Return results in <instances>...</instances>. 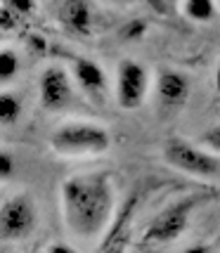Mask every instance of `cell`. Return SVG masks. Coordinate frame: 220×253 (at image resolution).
<instances>
[{"label": "cell", "instance_id": "cell-1", "mask_svg": "<svg viewBox=\"0 0 220 253\" xmlns=\"http://www.w3.org/2000/svg\"><path fill=\"white\" fill-rule=\"evenodd\" d=\"M116 209L111 173H78L62 182V213L66 230L78 239H95L107 230Z\"/></svg>", "mask_w": 220, "mask_h": 253}, {"label": "cell", "instance_id": "cell-2", "mask_svg": "<svg viewBox=\"0 0 220 253\" xmlns=\"http://www.w3.org/2000/svg\"><path fill=\"white\" fill-rule=\"evenodd\" d=\"M111 144V135L99 123L74 121L59 126L50 135V147L62 156H97L104 154Z\"/></svg>", "mask_w": 220, "mask_h": 253}, {"label": "cell", "instance_id": "cell-3", "mask_svg": "<svg viewBox=\"0 0 220 253\" xmlns=\"http://www.w3.org/2000/svg\"><path fill=\"white\" fill-rule=\"evenodd\" d=\"M204 201V194H189L168 204L154 220L147 225L142 234V246H164L180 239L189 225V218L199 204Z\"/></svg>", "mask_w": 220, "mask_h": 253}, {"label": "cell", "instance_id": "cell-4", "mask_svg": "<svg viewBox=\"0 0 220 253\" xmlns=\"http://www.w3.org/2000/svg\"><path fill=\"white\" fill-rule=\"evenodd\" d=\"M164 161L177 170L197 177H216L220 175V159L206 149L204 144H192L185 137H168L164 144Z\"/></svg>", "mask_w": 220, "mask_h": 253}, {"label": "cell", "instance_id": "cell-5", "mask_svg": "<svg viewBox=\"0 0 220 253\" xmlns=\"http://www.w3.org/2000/svg\"><path fill=\"white\" fill-rule=\"evenodd\" d=\"M36 225H38V209L26 192L2 201L0 206V239L2 242L26 239L36 230Z\"/></svg>", "mask_w": 220, "mask_h": 253}, {"label": "cell", "instance_id": "cell-6", "mask_svg": "<svg viewBox=\"0 0 220 253\" xmlns=\"http://www.w3.org/2000/svg\"><path fill=\"white\" fill-rule=\"evenodd\" d=\"M149 92V74L140 62L123 59L116 69V102L126 111L140 109Z\"/></svg>", "mask_w": 220, "mask_h": 253}, {"label": "cell", "instance_id": "cell-7", "mask_svg": "<svg viewBox=\"0 0 220 253\" xmlns=\"http://www.w3.org/2000/svg\"><path fill=\"white\" fill-rule=\"evenodd\" d=\"M38 99L45 111H62L74 99V81L64 66H47L38 78Z\"/></svg>", "mask_w": 220, "mask_h": 253}, {"label": "cell", "instance_id": "cell-8", "mask_svg": "<svg viewBox=\"0 0 220 253\" xmlns=\"http://www.w3.org/2000/svg\"><path fill=\"white\" fill-rule=\"evenodd\" d=\"M192 92V81L177 69H159L156 74V104L164 114H176L187 104Z\"/></svg>", "mask_w": 220, "mask_h": 253}, {"label": "cell", "instance_id": "cell-9", "mask_svg": "<svg viewBox=\"0 0 220 253\" xmlns=\"http://www.w3.org/2000/svg\"><path fill=\"white\" fill-rule=\"evenodd\" d=\"M74 81H76V85L92 102H102V99L107 97V90H109L107 74H104V69L95 59L78 57L76 62H74Z\"/></svg>", "mask_w": 220, "mask_h": 253}, {"label": "cell", "instance_id": "cell-10", "mask_svg": "<svg viewBox=\"0 0 220 253\" xmlns=\"http://www.w3.org/2000/svg\"><path fill=\"white\" fill-rule=\"evenodd\" d=\"M57 19L66 31L76 33V36H88L95 22L92 2L90 0H59Z\"/></svg>", "mask_w": 220, "mask_h": 253}, {"label": "cell", "instance_id": "cell-11", "mask_svg": "<svg viewBox=\"0 0 220 253\" xmlns=\"http://www.w3.org/2000/svg\"><path fill=\"white\" fill-rule=\"evenodd\" d=\"M182 12H185V17L192 19V22H211L213 17H216V0H185L182 2Z\"/></svg>", "mask_w": 220, "mask_h": 253}, {"label": "cell", "instance_id": "cell-12", "mask_svg": "<svg viewBox=\"0 0 220 253\" xmlns=\"http://www.w3.org/2000/svg\"><path fill=\"white\" fill-rule=\"evenodd\" d=\"M22 116V97L14 95L10 90H5L0 95V119H2V126H14Z\"/></svg>", "mask_w": 220, "mask_h": 253}, {"label": "cell", "instance_id": "cell-13", "mask_svg": "<svg viewBox=\"0 0 220 253\" xmlns=\"http://www.w3.org/2000/svg\"><path fill=\"white\" fill-rule=\"evenodd\" d=\"M17 74H19V55L12 47H2L0 50V83L2 85L12 83Z\"/></svg>", "mask_w": 220, "mask_h": 253}, {"label": "cell", "instance_id": "cell-14", "mask_svg": "<svg viewBox=\"0 0 220 253\" xmlns=\"http://www.w3.org/2000/svg\"><path fill=\"white\" fill-rule=\"evenodd\" d=\"M199 144H204L206 149H211L213 154L220 156V123L211 126L209 130H204L199 135Z\"/></svg>", "mask_w": 220, "mask_h": 253}, {"label": "cell", "instance_id": "cell-15", "mask_svg": "<svg viewBox=\"0 0 220 253\" xmlns=\"http://www.w3.org/2000/svg\"><path fill=\"white\" fill-rule=\"evenodd\" d=\"M14 156L7 152V149H2L0 152V177L7 182V180H12V175H14Z\"/></svg>", "mask_w": 220, "mask_h": 253}, {"label": "cell", "instance_id": "cell-16", "mask_svg": "<svg viewBox=\"0 0 220 253\" xmlns=\"http://www.w3.org/2000/svg\"><path fill=\"white\" fill-rule=\"evenodd\" d=\"M5 5L10 7L17 17H26L36 10V0H5Z\"/></svg>", "mask_w": 220, "mask_h": 253}, {"label": "cell", "instance_id": "cell-17", "mask_svg": "<svg viewBox=\"0 0 220 253\" xmlns=\"http://www.w3.org/2000/svg\"><path fill=\"white\" fill-rule=\"evenodd\" d=\"M147 31V26H144V22H140V19H135V22H131V24H126L123 26V31H121V36L126 38V41H135V38H140L142 33Z\"/></svg>", "mask_w": 220, "mask_h": 253}, {"label": "cell", "instance_id": "cell-18", "mask_svg": "<svg viewBox=\"0 0 220 253\" xmlns=\"http://www.w3.org/2000/svg\"><path fill=\"white\" fill-rule=\"evenodd\" d=\"M149 2H152V7H154L159 14H168V12L176 7L177 0H149Z\"/></svg>", "mask_w": 220, "mask_h": 253}, {"label": "cell", "instance_id": "cell-19", "mask_svg": "<svg viewBox=\"0 0 220 253\" xmlns=\"http://www.w3.org/2000/svg\"><path fill=\"white\" fill-rule=\"evenodd\" d=\"M45 251L47 253H71L74 249H71V246H66V244H52V246H47Z\"/></svg>", "mask_w": 220, "mask_h": 253}, {"label": "cell", "instance_id": "cell-20", "mask_svg": "<svg viewBox=\"0 0 220 253\" xmlns=\"http://www.w3.org/2000/svg\"><path fill=\"white\" fill-rule=\"evenodd\" d=\"M216 90L220 92V59H218V66H216Z\"/></svg>", "mask_w": 220, "mask_h": 253}]
</instances>
